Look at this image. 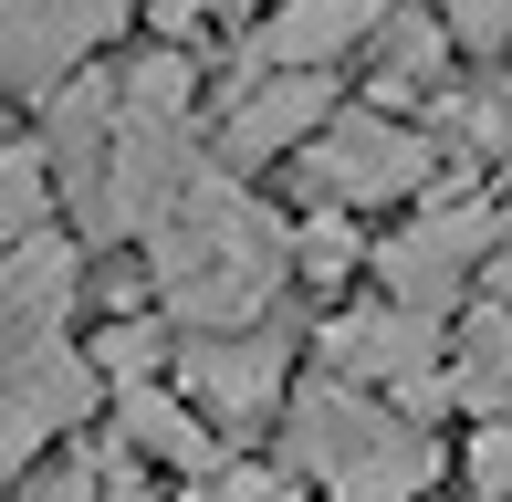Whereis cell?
I'll list each match as a JSON object with an SVG mask.
<instances>
[{
    "label": "cell",
    "mask_w": 512,
    "mask_h": 502,
    "mask_svg": "<svg viewBox=\"0 0 512 502\" xmlns=\"http://www.w3.org/2000/svg\"><path fill=\"white\" fill-rule=\"evenodd\" d=\"M147 272H157L168 325H189V335H251L262 304L283 293V272H293V231L241 189V178L199 168L189 199L147 231Z\"/></svg>",
    "instance_id": "1"
},
{
    "label": "cell",
    "mask_w": 512,
    "mask_h": 502,
    "mask_svg": "<svg viewBox=\"0 0 512 502\" xmlns=\"http://www.w3.org/2000/svg\"><path fill=\"white\" fill-rule=\"evenodd\" d=\"M283 461L304 471V482H324L335 502H418V492L439 482V440L408 419V408L366 398V387H345V377L293 387Z\"/></svg>",
    "instance_id": "2"
},
{
    "label": "cell",
    "mask_w": 512,
    "mask_h": 502,
    "mask_svg": "<svg viewBox=\"0 0 512 502\" xmlns=\"http://www.w3.org/2000/svg\"><path fill=\"white\" fill-rule=\"evenodd\" d=\"M429 168H439V147L418 126H398V116H377V105H366V116H335L304 147V189L324 199V210H387V199H418L429 189Z\"/></svg>",
    "instance_id": "3"
},
{
    "label": "cell",
    "mask_w": 512,
    "mask_h": 502,
    "mask_svg": "<svg viewBox=\"0 0 512 502\" xmlns=\"http://www.w3.org/2000/svg\"><path fill=\"white\" fill-rule=\"evenodd\" d=\"M492 241H502V210H492V199H460V189H450L439 210H418L408 231L377 251L387 304H408V314H450V304H460V283L492 262Z\"/></svg>",
    "instance_id": "4"
},
{
    "label": "cell",
    "mask_w": 512,
    "mask_h": 502,
    "mask_svg": "<svg viewBox=\"0 0 512 502\" xmlns=\"http://www.w3.org/2000/svg\"><path fill=\"white\" fill-rule=\"evenodd\" d=\"M126 11H136V0H0V74H11L21 95L53 105L63 84L84 74V53L115 42Z\"/></svg>",
    "instance_id": "5"
},
{
    "label": "cell",
    "mask_w": 512,
    "mask_h": 502,
    "mask_svg": "<svg viewBox=\"0 0 512 502\" xmlns=\"http://www.w3.org/2000/svg\"><path fill=\"white\" fill-rule=\"evenodd\" d=\"M95 387H105L95 356H74L63 335H53V346H32V356H11V367H0V482H11L53 429H74L84 408H95Z\"/></svg>",
    "instance_id": "6"
},
{
    "label": "cell",
    "mask_w": 512,
    "mask_h": 502,
    "mask_svg": "<svg viewBox=\"0 0 512 502\" xmlns=\"http://www.w3.org/2000/svg\"><path fill=\"white\" fill-rule=\"evenodd\" d=\"M178 377H189L199 419L251 429V419H272V398H283L293 346H283V335H189V346H178Z\"/></svg>",
    "instance_id": "7"
},
{
    "label": "cell",
    "mask_w": 512,
    "mask_h": 502,
    "mask_svg": "<svg viewBox=\"0 0 512 502\" xmlns=\"http://www.w3.org/2000/svg\"><path fill=\"white\" fill-rule=\"evenodd\" d=\"M387 21V0H272L251 32V74H324Z\"/></svg>",
    "instance_id": "8"
},
{
    "label": "cell",
    "mask_w": 512,
    "mask_h": 502,
    "mask_svg": "<svg viewBox=\"0 0 512 502\" xmlns=\"http://www.w3.org/2000/svg\"><path fill=\"white\" fill-rule=\"evenodd\" d=\"M324 126H335V84L324 74H262V84H241L220 147L241 157V168H262V157H283V147H314Z\"/></svg>",
    "instance_id": "9"
},
{
    "label": "cell",
    "mask_w": 512,
    "mask_h": 502,
    "mask_svg": "<svg viewBox=\"0 0 512 502\" xmlns=\"http://www.w3.org/2000/svg\"><path fill=\"white\" fill-rule=\"evenodd\" d=\"M63 304H74V251H63L53 231L21 241V251H0V367L32 356V346H53Z\"/></svg>",
    "instance_id": "10"
},
{
    "label": "cell",
    "mask_w": 512,
    "mask_h": 502,
    "mask_svg": "<svg viewBox=\"0 0 512 502\" xmlns=\"http://www.w3.org/2000/svg\"><path fill=\"white\" fill-rule=\"evenodd\" d=\"M450 408H471V419L512 408V304H471L450 325Z\"/></svg>",
    "instance_id": "11"
},
{
    "label": "cell",
    "mask_w": 512,
    "mask_h": 502,
    "mask_svg": "<svg viewBox=\"0 0 512 502\" xmlns=\"http://www.w3.org/2000/svg\"><path fill=\"white\" fill-rule=\"evenodd\" d=\"M115 419H126V450H136V461H168V471H189V482L220 471L209 419H199L189 398H168V387H126V408H115Z\"/></svg>",
    "instance_id": "12"
},
{
    "label": "cell",
    "mask_w": 512,
    "mask_h": 502,
    "mask_svg": "<svg viewBox=\"0 0 512 502\" xmlns=\"http://www.w3.org/2000/svg\"><path fill=\"white\" fill-rule=\"evenodd\" d=\"M377 32H387V53H377V116H387V105L429 95V74H439V53H450V32H439V11H398V21H377Z\"/></svg>",
    "instance_id": "13"
},
{
    "label": "cell",
    "mask_w": 512,
    "mask_h": 502,
    "mask_svg": "<svg viewBox=\"0 0 512 502\" xmlns=\"http://www.w3.org/2000/svg\"><path fill=\"white\" fill-rule=\"evenodd\" d=\"M42 220H53V157L11 147V157H0V251L42 241Z\"/></svg>",
    "instance_id": "14"
},
{
    "label": "cell",
    "mask_w": 512,
    "mask_h": 502,
    "mask_svg": "<svg viewBox=\"0 0 512 502\" xmlns=\"http://www.w3.org/2000/svg\"><path fill=\"white\" fill-rule=\"evenodd\" d=\"M356 262H366V241H356V220H345V210L293 220V272H314V283H345Z\"/></svg>",
    "instance_id": "15"
},
{
    "label": "cell",
    "mask_w": 512,
    "mask_h": 502,
    "mask_svg": "<svg viewBox=\"0 0 512 502\" xmlns=\"http://www.w3.org/2000/svg\"><path fill=\"white\" fill-rule=\"evenodd\" d=\"M157 356H168V325H147V314L95 335V377H115V387H157Z\"/></svg>",
    "instance_id": "16"
},
{
    "label": "cell",
    "mask_w": 512,
    "mask_h": 502,
    "mask_svg": "<svg viewBox=\"0 0 512 502\" xmlns=\"http://www.w3.org/2000/svg\"><path fill=\"white\" fill-rule=\"evenodd\" d=\"M439 32L460 53H512V0H439Z\"/></svg>",
    "instance_id": "17"
},
{
    "label": "cell",
    "mask_w": 512,
    "mask_h": 502,
    "mask_svg": "<svg viewBox=\"0 0 512 502\" xmlns=\"http://www.w3.org/2000/svg\"><path fill=\"white\" fill-rule=\"evenodd\" d=\"M199 502H293V471H262V461H220L199 482Z\"/></svg>",
    "instance_id": "18"
},
{
    "label": "cell",
    "mask_w": 512,
    "mask_h": 502,
    "mask_svg": "<svg viewBox=\"0 0 512 502\" xmlns=\"http://www.w3.org/2000/svg\"><path fill=\"white\" fill-rule=\"evenodd\" d=\"M95 492H105V471H95V461H63V471H53V482H42L32 502H95Z\"/></svg>",
    "instance_id": "19"
},
{
    "label": "cell",
    "mask_w": 512,
    "mask_h": 502,
    "mask_svg": "<svg viewBox=\"0 0 512 502\" xmlns=\"http://www.w3.org/2000/svg\"><path fill=\"white\" fill-rule=\"evenodd\" d=\"M147 21H157V32H168V53H178V42H189L199 21H209V0H147Z\"/></svg>",
    "instance_id": "20"
},
{
    "label": "cell",
    "mask_w": 512,
    "mask_h": 502,
    "mask_svg": "<svg viewBox=\"0 0 512 502\" xmlns=\"http://www.w3.org/2000/svg\"><path fill=\"white\" fill-rule=\"evenodd\" d=\"M492 304H512V251H492Z\"/></svg>",
    "instance_id": "21"
},
{
    "label": "cell",
    "mask_w": 512,
    "mask_h": 502,
    "mask_svg": "<svg viewBox=\"0 0 512 502\" xmlns=\"http://www.w3.org/2000/svg\"><path fill=\"white\" fill-rule=\"evenodd\" d=\"M105 502H147V482H126V471H115V482H105Z\"/></svg>",
    "instance_id": "22"
},
{
    "label": "cell",
    "mask_w": 512,
    "mask_h": 502,
    "mask_svg": "<svg viewBox=\"0 0 512 502\" xmlns=\"http://www.w3.org/2000/svg\"><path fill=\"white\" fill-rule=\"evenodd\" d=\"M209 11H262V0H209Z\"/></svg>",
    "instance_id": "23"
},
{
    "label": "cell",
    "mask_w": 512,
    "mask_h": 502,
    "mask_svg": "<svg viewBox=\"0 0 512 502\" xmlns=\"http://www.w3.org/2000/svg\"><path fill=\"white\" fill-rule=\"evenodd\" d=\"M0 157H11V126H0Z\"/></svg>",
    "instance_id": "24"
},
{
    "label": "cell",
    "mask_w": 512,
    "mask_h": 502,
    "mask_svg": "<svg viewBox=\"0 0 512 502\" xmlns=\"http://www.w3.org/2000/svg\"><path fill=\"white\" fill-rule=\"evenodd\" d=\"M502 220H512V199H502Z\"/></svg>",
    "instance_id": "25"
}]
</instances>
